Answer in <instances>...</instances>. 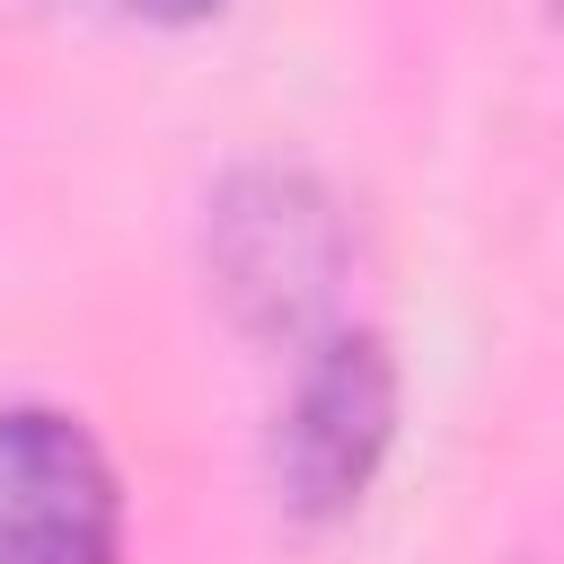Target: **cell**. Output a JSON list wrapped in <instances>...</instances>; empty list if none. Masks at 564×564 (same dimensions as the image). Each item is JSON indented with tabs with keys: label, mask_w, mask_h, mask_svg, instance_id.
I'll use <instances>...</instances> for the list:
<instances>
[{
	"label": "cell",
	"mask_w": 564,
	"mask_h": 564,
	"mask_svg": "<svg viewBox=\"0 0 564 564\" xmlns=\"http://www.w3.org/2000/svg\"><path fill=\"white\" fill-rule=\"evenodd\" d=\"M344 203L282 159L229 167L203 220V264L247 335H308L344 282Z\"/></svg>",
	"instance_id": "6da1fadb"
},
{
	"label": "cell",
	"mask_w": 564,
	"mask_h": 564,
	"mask_svg": "<svg viewBox=\"0 0 564 564\" xmlns=\"http://www.w3.org/2000/svg\"><path fill=\"white\" fill-rule=\"evenodd\" d=\"M397 441V352L379 326H335L300 361L273 423V485L300 520H335L370 494Z\"/></svg>",
	"instance_id": "7a4b0ae2"
},
{
	"label": "cell",
	"mask_w": 564,
	"mask_h": 564,
	"mask_svg": "<svg viewBox=\"0 0 564 564\" xmlns=\"http://www.w3.org/2000/svg\"><path fill=\"white\" fill-rule=\"evenodd\" d=\"M123 485L62 405H0V564H115Z\"/></svg>",
	"instance_id": "3957f363"
},
{
	"label": "cell",
	"mask_w": 564,
	"mask_h": 564,
	"mask_svg": "<svg viewBox=\"0 0 564 564\" xmlns=\"http://www.w3.org/2000/svg\"><path fill=\"white\" fill-rule=\"evenodd\" d=\"M123 9H141V18H212L229 0H123Z\"/></svg>",
	"instance_id": "277c9868"
},
{
	"label": "cell",
	"mask_w": 564,
	"mask_h": 564,
	"mask_svg": "<svg viewBox=\"0 0 564 564\" xmlns=\"http://www.w3.org/2000/svg\"><path fill=\"white\" fill-rule=\"evenodd\" d=\"M546 18H555V26H564V0H546Z\"/></svg>",
	"instance_id": "5b68a950"
}]
</instances>
